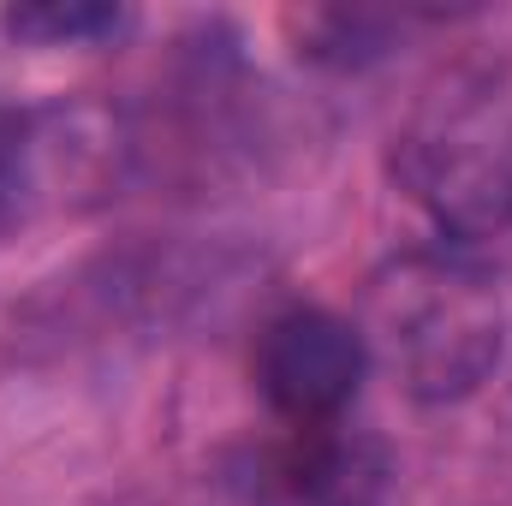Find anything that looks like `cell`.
Segmentation results:
<instances>
[{
	"mask_svg": "<svg viewBox=\"0 0 512 506\" xmlns=\"http://www.w3.org/2000/svg\"><path fill=\"white\" fill-rule=\"evenodd\" d=\"M36 149L24 120H0V221L24 215V203L36 197Z\"/></svg>",
	"mask_w": 512,
	"mask_h": 506,
	"instance_id": "277c9868",
	"label": "cell"
},
{
	"mask_svg": "<svg viewBox=\"0 0 512 506\" xmlns=\"http://www.w3.org/2000/svg\"><path fill=\"white\" fill-rule=\"evenodd\" d=\"M387 298L393 364L417 399H459L501 364V310L459 262H411Z\"/></svg>",
	"mask_w": 512,
	"mask_h": 506,
	"instance_id": "6da1fadb",
	"label": "cell"
},
{
	"mask_svg": "<svg viewBox=\"0 0 512 506\" xmlns=\"http://www.w3.org/2000/svg\"><path fill=\"white\" fill-rule=\"evenodd\" d=\"M126 12L120 6H60V0H42V6H6L0 12V30L18 36V42H42V48H60V42H90V36H108L120 30Z\"/></svg>",
	"mask_w": 512,
	"mask_h": 506,
	"instance_id": "3957f363",
	"label": "cell"
},
{
	"mask_svg": "<svg viewBox=\"0 0 512 506\" xmlns=\"http://www.w3.org/2000/svg\"><path fill=\"white\" fill-rule=\"evenodd\" d=\"M370 376V346L334 310H286L256 352L262 399L292 423H322L358 399Z\"/></svg>",
	"mask_w": 512,
	"mask_h": 506,
	"instance_id": "7a4b0ae2",
	"label": "cell"
}]
</instances>
